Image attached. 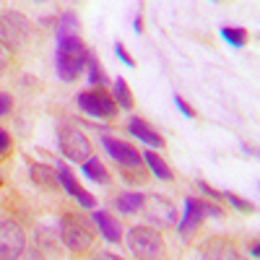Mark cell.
Returning a JSON list of instances; mask_svg holds the SVG:
<instances>
[{"instance_id": "cell-1", "label": "cell", "mask_w": 260, "mask_h": 260, "mask_svg": "<svg viewBox=\"0 0 260 260\" xmlns=\"http://www.w3.org/2000/svg\"><path fill=\"white\" fill-rule=\"evenodd\" d=\"M89 57H91V55H89V47H86L78 37L57 42V55H55L57 76H60L65 83L78 81L81 73H83V68L89 65Z\"/></svg>"}, {"instance_id": "cell-2", "label": "cell", "mask_w": 260, "mask_h": 260, "mask_svg": "<svg viewBox=\"0 0 260 260\" xmlns=\"http://www.w3.org/2000/svg\"><path fill=\"white\" fill-rule=\"evenodd\" d=\"M125 242L130 247L138 260H161L164 257V240H161V232L141 224V226H130L125 232Z\"/></svg>"}, {"instance_id": "cell-3", "label": "cell", "mask_w": 260, "mask_h": 260, "mask_svg": "<svg viewBox=\"0 0 260 260\" xmlns=\"http://www.w3.org/2000/svg\"><path fill=\"white\" fill-rule=\"evenodd\" d=\"M60 242L71 252H83L94 245V226L78 213H65L60 219Z\"/></svg>"}, {"instance_id": "cell-4", "label": "cell", "mask_w": 260, "mask_h": 260, "mask_svg": "<svg viewBox=\"0 0 260 260\" xmlns=\"http://www.w3.org/2000/svg\"><path fill=\"white\" fill-rule=\"evenodd\" d=\"M57 146H60V151H62L65 159L78 161V164H83L86 159L94 156V154H91V141H89V136H86L81 127L71 125V122L62 125V127L57 130Z\"/></svg>"}, {"instance_id": "cell-5", "label": "cell", "mask_w": 260, "mask_h": 260, "mask_svg": "<svg viewBox=\"0 0 260 260\" xmlns=\"http://www.w3.org/2000/svg\"><path fill=\"white\" fill-rule=\"evenodd\" d=\"M206 216L221 219L224 211H221L219 206L203 203V201H198V198H185V216H182L180 224H177V234L182 237V240H190V234L201 226V221L206 219Z\"/></svg>"}, {"instance_id": "cell-6", "label": "cell", "mask_w": 260, "mask_h": 260, "mask_svg": "<svg viewBox=\"0 0 260 260\" xmlns=\"http://www.w3.org/2000/svg\"><path fill=\"white\" fill-rule=\"evenodd\" d=\"M76 104L81 107L83 115H89L94 120H112L117 115V104L115 99L107 94L104 89H89V91H81L76 96Z\"/></svg>"}, {"instance_id": "cell-7", "label": "cell", "mask_w": 260, "mask_h": 260, "mask_svg": "<svg viewBox=\"0 0 260 260\" xmlns=\"http://www.w3.org/2000/svg\"><path fill=\"white\" fill-rule=\"evenodd\" d=\"M0 37H3V45L8 50H16V47L29 42L31 24L26 21V16H21L18 11H6L0 16Z\"/></svg>"}, {"instance_id": "cell-8", "label": "cell", "mask_w": 260, "mask_h": 260, "mask_svg": "<svg viewBox=\"0 0 260 260\" xmlns=\"http://www.w3.org/2000/svg\"><path fill=\"white\" fill-rule=\"evenodd\" d=\"M26 247V234L18 221H0V260H16Z\"/></svg>"}, {"instance_id": "cell-9", "label": "cell", "mask_w": 260, "mask_h": 260, "mask_svg": "<svg viewBox=\"0 0 260 260\" xmlns=\"http://www.w3.org/2000/svg\"><path fill=\"white\" fill-rule=\"evenodd\" d=\"M143 216L148 224L156 226H175L177 224V211L175 206H172V201H167L164 195H148V198L143 201Z\"/></svg>"}, {"instance_id": "cell-10", "label": "cell", "mask_w": 260, "mask_h": 260, "mask_svg": "<svg viewBox=\"0 0 260 260\" xmlns=\"http://www.w3.org/2000/svg\"><path fill=\"white\" fill-rule=\"evenodd\" d=\"M102 146L104 151L110 154L117 164L122 167H138L141 164V154L125 141H117V138H110V136H102Z\"/></svg>"}, {"instance_id": "cell-11", "label": "cell", "mask_w": 260, "mask_h": 260, "mask_svg": "<svg viewBox=\"0 0 260 260\" xmlns=\"http://www.w3.org/2000/svg\"><path fill=\"white\" fill-rule=\"evenodd\" d=\"M57 185H62V190L71 195V198H76L78 201V206H83V208H94V195L91 192H86L81 185H78V180L73 177V172L68 169V167H57Z\"/></svg>"}, {"instance_id": "cell-12", "label": "cell", "mask_w": 260, "mask_h": 260, "mask_svg": "<svg viewBox=\"0 0 260 260\" xmlns=\"http://www.w3.org/2000/svg\"><path fill=\"white\" fill-rule=\"evenodd\" d=\"M94 224H96V229L102 232V237L107 242H112V245H117V242H122V229H120V224L112 219L107 211H94Z\"/></svg>"}, {"instance_id": "cell-13", "label": "cell", "mask_w": 260, "mask_h": 260, "mask_svg": "<svg viewBox=\"0 0 260 260\" xmlns=\"http://www.w3.org/2000/svg\"><path fill=\"white\" fill-rule=\"evenodd\" d=\"M127 130H130V136H136L138 141H143V143L151 146V148H161V146H164V138H161L151 125H146L141 117H133V120H130Z\"/></svg>"}, {"instance_id": "cell-14", "label": "cell", "mask_w": 260, "mask_h": 260, "mask_svg": "<svg viewBox=\"0 0 260 260\" xmlns=\"http://www.w3.org/2000/svg\"><path fill=\"white\" fill-rule=\"evenodd\" d=\"M29 175H31V182L39 185V187H55L57 185V169H52L50 164H31L29 167Z\"/></svg>"}, {"instance_id": "cell-15", "label": "cell", "mask_w": 260, "mask_h": 260, "mask_svg": "<svg viewBox=\"0 0 260 260\" xmlns=\"http://www.w3.org/2000/svg\"><path fill=\"white\" fill-rule=\"evenodd\" d=\"M143 201H146L143 192H122L115 198V208L120 213H138L143 208Z\"/></svg>"}, {"instance_id": "cell-16", "label": "cell", "mask_w": 260, "mask_h": 260, "mask_svg": "<svg viewBox=\"0 0 260 260\" xmlns=\"http://www.w3.org/2000/svg\"><path fill=\"white\" fill-rule=\"evenodd\" d=\"M81 167H83V177H89L91 182H99V185H107V182H110V172L104 169V164H102L96 156L86 159Z\"/></svg>"}, {"instance_id": "cell-17", "label": "cell", "mask_w": 260, "mask_h": 260, "mask_svg": "<svg viewBox=\"0 0 260 260\" xmlns=\"http://www.w3.org/2000/svg\"><path fill=\"white\" fill-rule=\"evenodd\" d=\"M141 161H146L148 169L154 172L159 180H167V182L172 180V169L167 167V161H164L159 154H154V151H146V154H141Z\"/></svg>"}, {"instance_id": "cell-18", "label": "cell", "mask_w": 260, "mask_h": 260, "mask_svg": "<svg viewBox=\"0 0 260 260\" xmlns=\"http://www.w3.org/2000/svg\"><path fill=\"white\" fill-rule=\"evenodd\" d=\"M76 31H78V18H76V13H73V11H62L60 24H57V42L73 39Z\"/></svg>"}, {"instance_id": "cell-19", "label": "cell", "mask_w": 260, "mask_h": 260, "mask_svg": "<svg viewBox=\"0 0 260 260\" xmlns=\"http://www.w3.org/2000/svg\"><path fill=\"white\" fill-rule=\"evenodd\" d=\"M221 39L226 42V45L242 50V47L247 45V31H245L242 26H224V29H221Z\"/></svg>"}, {"instance_id": "cell-20", "label": "cell", "mask_w": 260, "mask_h": 260, "mask_svg": "<svg viewBox=\"0 0 260 260\" xmlns=\"http://www.w3.org/2000/svg\"><path fill=\"white\" fill-rule=\"evenodd\" d=\"M226 240H211V242H206L203 247H201V257L203 260H224V250H226Z\"/></svg>"}, {"instance_id": "cell-21", "label": "cell", "mask_w": 260, "mask_h": 260, "mask_svg": "<svg viewBox=\"0 0 260 260\" xmlns=\"http://www.w3.org/2000/svg\"><path fill=\"white\" fill-rule=\"evenodd\" d=\"M115 104L122 107V110H133V96H130V86H127L122 78L115 81Z\"/></svg>"}, {"instance_id": "cell-22", "label": "cell", "mask_w": 260, "mask_h": 260, "mask_svg": "<svg viewBox=\"0 0 260 260\" xmlns=\"http://www.w3.org/2000/svg\"><path fill=\"white\" fill-rule=\"evenodd\" d=\"M89 83H94V86H99V83H107V76L102 73V68H99L96 57H89Z\"/></svg>"}, {"instance_id": "cell-23", "label": "cell", "mask_w": 260, "mask_h": 260, "mask_svg": "<svg viewBox=\"0 0 260 260\" xmlns=\"http://www.w3.org/2000/svg\"><path fill=\"white\" fill-rule=\"evenodd\" d=\"M221 198H224V201H229L237 211H247V213H252V211H255V206H252V203L242 201L240 195H234V192H221Z\"/></svg>"}, {"instance_id": "cell-24", "label": "cell", "mask_w": 260, "mask_h": 260, "mask_svg": "<svg viewBox=\"0 0 260 260\" xmlns=\"http://www.w3.org/2000/svg\"><path fill=\"white\" fill-rule=\"evenodd\" d=\"M16 260H47L45 252H42L39 247H24V252H21Z\"/></svg>"}, {"instance_id": "cell-25", "label": "cell", "mask_w": 260, "mask_h": 260, "mask_svg": "<svg viewBox=\"0 0 260 260\" xmlns=\"http://www.w3.org/2000/svg\"><path fill=\"white\" fill-rule=\"evenodd\" d=\"M115 52H117V57L127 65V68H136V60L133 57H130V52L125 50V45H122V42H117V45H115Z\"/></svg>"}, {"instance_id": "cell-26", "label": "cell", "mask_w": 260, "mask_h": 260, "mask_svg": "<svg viewBox=\"0 0 260 260\" xmlns=\"http://www.w3.org/2000/svg\"><path fill=\"white\" fill-rule=\"evenodd\" d=\"M11 107H13V99H11L8 94H3V91H0V117H3V115H8V112H11Z\"/></svg>"}, {"instance_id": "cell-27", "label": "cell", "mask_w": 260, "mask_h": 260, "mask_svg": "<svg viewBox=\"0 0 260 260\" xmlns=\"http://www.w3.org/2000/svg\"><path fill=\"white\" fill-rule=\"evenodd\" d=\"M175 104H177V110H180L185 117H195L192 107H190V104H185V99H182V96H175Z\"/></svg>"}, {"instance_id": "cell-28", "label": "cell", "mask_w": 260, "mask_h": 260, "mask_svg": "<svg viewBox=\"0 0 260 260\" xmlns=\"http://www.w3.org/2000/svg\"><path fill=\"white\" fill-rule=\"evenodd\" d=\"M8 62H11V50L3 45V39H0V71H3Z\"/></svg>"}, {"instance_id": "cell-29", "label": "cell", "mask_w": 260, "mask_h": 260, "mask_svg": "<svg viewBox=\"0 0 260 260\" xmlns=\"http://www.w3.org/2000/svg\"><path fill=\"white\" fill-rule=\"evenodd\" d=\"M8 148H11V136L6 133L3 127H0V156H3V154H6Z\"/></svg>"}, {"instance_id": "cell-30", "label": "cell", "mask_w": 260, "mask_h": 260, "mask_svg": "<svg viewBox=\"0 0 260 260\" xmlns=\"http://www.w3.org/2000/svg\"><path fill=\"white\" fill-rule=\"evenodd\" d=\"M198 187H201V190H203V192L208 195V198H221V192H219V190H213V187H211L208 182H203V180L198 182Z\"/></svg>"}, {"instance_id": "cell-31", "label": "cell", "mask_w": 260, "mask_h": 260, "mask_svg": "<svg viewBox=\"0 0 260 260\" xmlns=\"http://www.w3.org/2000/svg\"><path fill=\"white\" fill-rule=\"evenodd\" d=\"M94 260H122V257L115 252H99V255H94Z\"/></svg>"}, {"instance_id": "cell-32", "label": "cell", "mask_w": 260, "mask_h": 260, "mask_svg": "<svg viewBox=\"0 0 260 260\" xmlns=\"http://www.w3.org/2000/svg\"><path fill=\"white\" fill-rule=\"evenodd\" d=\"M257 255H260V247H257V242L252 240V245H250V257H252V260H257Z\"/></svg>"}, {"instance_id": "cell-33", "label": "cell", "mask_w": 260, "mask_h": 260, "mask_svg": "<svg viewBox=\"0 0 260 260\" xmlns=\"http://www.w3.org/2000/svg\"><path fill=\"white\" fill-rule=\"evenodd\" d=\"M133 31H136V34H141V31H143V24H141V16H136V18H133Z\"/></svg>"}]
</instances>
